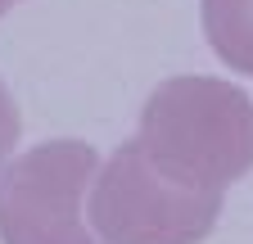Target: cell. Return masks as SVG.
<instances>
[{"label":"cell","instance_id":"2","mask_svg":"<svg viewBox=\"0 0 253 244\" xmlns=\"http://www.w3.org/2000/svg\"><path fill=\"white\" fill-rule=\"evenodd\" d=\"M86 222L100 244H204L226 195L185 190L163 176L136 140L118 145L86 190Z\"/></svg>","mask_w":253,"mask_h":244},{"label":"cell","instance_id":"1","mask_svg":"<svg viewBox=\"0 0 253 244\" xmlns=\"http://www.w3.org/2000/svg\"><path fill=\"white\" fill-rule=\"evenodd\" d=\"M136 145L176 186L226 195L253 167V100L221 77H168L140 109Z\"/></svg>","mask_w":253,"mask_h":244},{"label":"cell","instance_id":"6","mask_svg":"<svg viewBox=\"0 0 253 244\" xmlns=\"http://www.w3.org/2000/svg\"><path fill=\"white\" fill-rule=\"evenodd\" d=\"M14 5H18V0H0V18H5V14H9Z\"/></svg>","mask_w":253,"mask_h":244},{"label":"cell","instance_id":"5","mask_svg":"<svg viewBox=\"0 0 253 244\" xmlns=\"http://www.w3.org/2000/svg\"><path fill=\"white\" fill-rule=\"evenodd\" d=\"M18 131H23V122H18V104L9 95V86L0 81V172H5L9 154H14V145H18Z\"/></svg>","mask_w":253,"mask_h":244},{"label":"cell","instance_id":"4","mask_svg":"<svg viewBox=\"0 0 253 244\" xmlns=\"http://www.w3.org/2000/svg\"><path fill=\"white\" fill-rule=\"evenodd\" d=\"M199 23L221 64L253 77V0H199Z\"/></svg>","mask_w":253,"mask_h":244},{"label":"cell","instance_id":"3","mask_svg":"<svg viewBox=\"0 0 253 244\" xmlns=\"http://www.w3.org/2000/svg\"><path fill=\"white\" fill-rule=\"evenodd\" d=\"M100 154L86 140H45L0 172V240L5 244H100L86 222V190Z\"/></svg>","mask_w":253,"mask_h":244}]
</instances>
